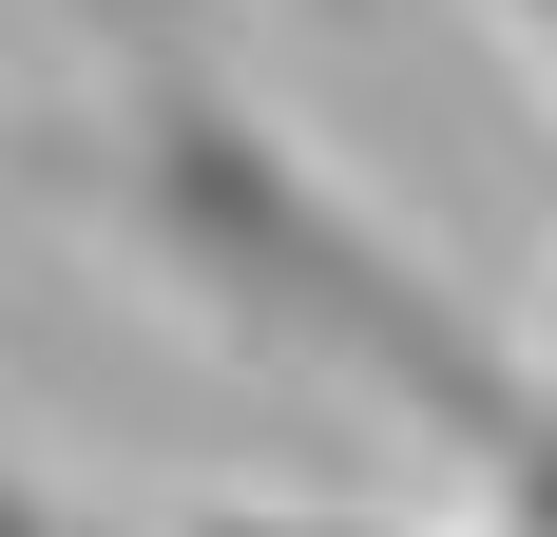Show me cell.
<instances>
[{"instance_id":"obj_3","label":"cell","mask_w":557,"mask_h":537,"mask_svg":"<svg viewBox=\"0 0 557 537\" xmlns=\"http://www.w3.org/2000/svg\"><path fill=\"white\" fill-rule=\"evenodd\" d=\"M193 537H423V519H270V499H231V519H193Z\"/></svg>"},{"instance_id":"obj_4","label":"cell","mask_w":557,"mask_h":537,"mask_svg":"<svg viewBox=\"0 0 557 537\" xmlns=\"http://www.w3.org/2000/svg\"><path fill=\"white\" fill-rule=\"evenodd\" d=\"M500 39L539 58V97H557V0H500Z\"/></svg>"},{"instance_id":"obj_2","label":"cell","mask_w":557,"mask_h":537,"mask_svg":"<svg viewBox=\"0 0 557 537\" xmlns=\"http://www.w3.org/2000/svg\"><path fill=\"white\" fill-rule=\"evenodd\" d=\"M0 537H115V519H77L58 480H20V461H0Z\"/></svg>"},{"instance_id":"obj_1","label":"cell","mask_w":557,"mask_h":537,"mask_svg":"<svg viewBox=\"0 0 557 537\" xmlns=\"http://www.w3.org/2000/svg\"><path fill=\"white\" fill-rule=\"evenodd\" d=\"M0 173L58 192L77 230H115L212 346L308 365V384H346V403H385V423L461 441L481 537H557V365L500 346L443 268L404 250L288 115H250L231 77L135 58L97 115H0Z\"/></svg>"}]
</instances>
